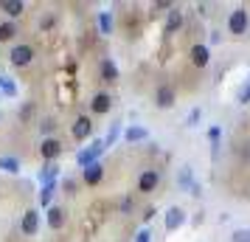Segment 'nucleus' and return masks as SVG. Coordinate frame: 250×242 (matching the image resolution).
Returning <instances> with one entry per match:
<instances>
[{
    "label": "nucleus",
    "mask_w": 250,
    "mask_h": 242,
    "mask_svg": "<svg viewBox=\"0 0 250 242\" xmlns=\"http://www.w3.org/2000/svg\"><path fill=\"white\" fill-rule=\"evenodd\" d=\"M104 150H107V147H104V141H102V138H96L90 147H87V150H82V152H79V158H76V161H79V166L84 169V166H90V163H99V155H102Z\"/></svg>",
    "instance_id": "2"
},
{
    "label": "nucleus",
    "mask_w": 250,
    "mask_h": 242,
    "mask_svg": "<svg viewBox=\"0 0 250 242\" xmlns=\"http://www.w3.org/2000/svg\"><path fill=\"white\" fill-rule=\"evenodd\" d=\"M0 169L9 175H17L20 172V161L17 158H12V155H0Z\"/></svg>",
    "instance_id": "18"
},
{
    "label": "nucleus",
    "mask_w": 250,
    "mask_h": 242,
    "mask_svg": "<svg viewBox=\"0 0 250 242\" xmlns=\"http://www.w3.org/2000/svg\"><path fill=\"white\" fill-rule=\"evenodd\" d=\"M40 130H42V135H45V138H51V132L57 130V121H54V118H42Z\"/></svg>",
    "instance_id": "25"
},
{
    "label": "nucleus",
    "mask_w": 250,
    "mask_h": 242,
    "mask_svg": "<svg viewBox=\"0 0 250 242\" xmlns=\"http://www.w3.org/2000/svg\"><path fill=\"white\" fill-rule=\"evenodd\" d=\"M0 93H6V96H17V85H14L12 76H0Z\"/></svg>",
    "instance_id": "23"
},
{
    "label": "nucleus",
    "mask_w": 250,
    "mask_h": 242,
    "mask_svg": "<svg viewBox=\"0 0 250 242\" xmlns=\"http://www.w3.org/2000/svg\"><path fill=\"white\" fill-rule=\"evenodd\" d=\"M186 222V211H183L180 206H171L169 211H166V220H163V228L166 231H177Z\"/></svg>",
    "instance_id": "7"
},
{
    "label": "nucleus",
    "mask_w": 250,
    "mask_h": 242,
    "mask_svg": "<svg viewBox=\"0 0 250 242\" xmlns=\"http://www.w3.org/2000/svg\"><path fill=\"white\" fill-rule=\"evenodd\" d=\"M17 37V23L14 20H6V23H0V43H9Z\"/></svg>",
    "instance_id": "17"
},
{
    "label": "nucleus",
    "mask_w": 250,
    "mask_h": 242,
    "mask_svg": "<svg viewBox=\"0 0 250 242\" xmlns=\"http://www.w3.org/2000/svg\"><path fill=\"white\" fill-rule=\"evenodd\" d=\"M230 242H250V231H248V228H239V231H233V237H230Z\"/></svg>",
    "instance_id": "26"
},
{
    "label": "nucleus",
    "mask_w": 250,
    "mask_h": 242,
    "mask_svg": "<svg viewBox=\"0 0 250 242\" xmlns=\"http://www.w3.org/2000/svg\"><path fill=\"white\" fill-rule=\"evenodd\" d=\"M59 175V166H54V163H45L42 169H40V180H42V186L54 183V177Z\"/></svg>",
    "instance_id": "19"
},
{
    "label": "nucleus",
    "mask_w": 250,
    "mask_h": 242,
    "mask_svg": "<svg viewBox=\"0 0 250 242\" xmlns=\"http://www.w3.org/2000/svg\"><path fill=\"white\" fill-rule=\"evenodd\" d=\"M51 200H54V183L42 186V192H40V206L51 208Z\"/></svg>",
    "instance_id": "24"
},
{
    "label": "nucleus",
    "mask_w": 250,
    "mask_h": 242,
    "mask_svg": "<svg viewBox=\"0 0 250 242\" xmlns=\"http://www.w3.org/2000/svg\"><path fill=\"white\" fill-rule=\"evenodd\" d=\"M102 177H104V166L102 163H90V166L82 169V180H84L87 186H99L102 183Z\"/></svg>",
    "instance_id": "9"
},
{
    "label": "nucleus",
    "mask_w": 250,
    "mask_h": 242,
    "mask_svg": "<svg viewBox=\"0 0 250 242\" xmlns=\"http://www.w3.org/2000/svg\"><path fill=\"white\" fill-rule=\"evenodd\" d=\"M197 118H200V110H191V115L186 118V124H188V127H194V124H197Z\"/></svg>",
    "instance_id": "30"
},
{
    "label": "nucleus",
    "mask_w": 250,
    "mask_h": 242,
    "mask_svg": "<svg viewBox=\"0 0 250 242\" xmlns=\"http://www.w3.org/2000/svg\"><path fill=\"white\" fill-rule=\"evenodd\" d=\"M158 183H160V175L155 169H146V172H141V177H138V192L149 195V192L158 189Z\"/></svg>",
    "instance_id": "6"
},
{
    "label": "nucleus",
    "mask_w": 250,
    "mask_h": 242,
    "mask_svg": "<svg viewBox=\"0 0 250 242\" xmlns=\"http://www.w3.org/2000/svg\"><path fill=\"white\" fill-rule=\"evenodd\" d=\"M110 107H113V99L107 96V93H96L93 96V102H90V110L96 115H104V113H110Z\"/></svg>",
    "instance_id": "12"
},
{
    "label": "nucleus",
    "mask_w": 250,
    "mask_h": 242,
    "mask_svg": "<svg viewBox=\"0 0 250 242\" xmlns=\"http://www.w3.org/2000/svg\"><path fill=\"white\" fill-rule=\"evenodd\" d=\"M180 28H183V12L171 6L169 17H166V28H163V31H166V34H174V31H180Z\"/></svg>",
    "instance_id": "13"
},
{
    "label": "nucleus",
    "mask_w": 250,
    "mask_h": 242,
    "mask_svg": "<svg viewBox=\"0 0 250 242\" xmlns=\"http://www.w3.org/2000/svg\"><path fill=\"white\" fill-rule=\"evenodd\" d=\"M158 9H171V3L169 0H160V3H155V12H158Z\"/></svg>",
    "instance_id": "35"
},
{
    "label": "nucleus",
    "mask_w": 250,
    "mask_h": 242,
    "mask_svg": "<svg viewBox=\"0 0 250 242\" xmlns=\"http://www.w3.org/2000/svg\"><path fill=\"white\" fill-rule=\"evenodd\" d=\"M208 138H211V141L219 138V127H211V130H208Z\"/></svg>",
    "instance_id": "34"
},
{
    "label": "nucleus",
    "mask_w": 250,
    "mask_h": 242,
    "mask_svg": "<svg viewBox=\"0 0 250 242\" xmlns=\"http://www.w3.org/2000/svg\"><path fill=\"white\" fill-rule=\"evenodd\" d=\"M118 132H121V127H118V124H113V130H110V135H107V141H104V147H107V144H113V141L118 138Z\"/></svg>",
    "instance_id": "28"
},
{
    "label": "nucleus",
    "mask_w": 250,
    "mask_h": 242,
    "mask_svg": "<svg viewBox=\"0 0 250 242\" xmlns=\"http://www.w3.org/2000/svg\"><path fill=\"white\" fill-rule=\"evenodd\" d=\"M0 9L9 14V17H20L25 12V3L23 0H0Z\"/></svg>",
    "instance_id": "15"
},
{
    "label": "nucleus",
    "mask_w": 250,
    "mask_h": 242,
    "mask_svg": "<svg viewBox=\"0 0 250 242\" xmlns=\"http://www.w3.org/2000/svg\"><path fill=\"white\" fill-rule=\"evenodd\" d=\"M248 25H250V20H248V12L245 9H233L230 12V17H228V31L230 34H245Z\"/></svg>",
    "instance_id": "3"
},
{
    "label": "nucleus",
    "mask_w": 250,
    "mask_h": 242,
    "mask_svg": "<svg viewBox=\"0 0 250 242\" xmlns=\"http://www.w3.org/2000/svg\"><path fill=\"white\" fill-rule=\"evenodd\" d=\"M99 28H102V34H113V14L110 12L99 14Z\"/></svg>",
    "instance_id": "22"
},
{
    "label": "nucleus",
    "mask_w": 250,
    "mask_h": 242,
    "mask_svg": "<svg viewBox=\"0 0 250 242\" xmlns=\"http://www.w3.org/2000/svg\"><path fill=\"white\" fill-rule=\"evenodd\" d=\"M118 79V68H115L113 59H104L102 62V82H115Z\"/></svg>",
    "instance_id": "16"
},
{
    "label": "nucleus",
    "mask_w": 250,
    "mask_h": 242,
    "mask_svg": "<svg viewBox=\"0 0 250 242\" xmlns=\"http://www.w3.org/2000/svg\"><path fill=\"white\" fill-rule=\"evenodd\" d=\"M45 214H48V228L59 231L62 225H65V211H62L59 206H51V208L45 211Z\"/></svg>",
    "instance_id": "14"
},
{
    "label": "nucleus",
    "mask_w": 250,
    "mask_h": 242,
    "mask_svg": "<svg viewBox=\"0 0 250 242\" xmlns=\"http://www.w3.org/2000/svg\"><path fill=\"white\" fill-rule=\"evenodd\" d=\"M146 130L144 127H126V132H124V141H129V144H135V141H146Z\"/></svg>",
    "instance_id": "20"
},
{
    "label": "nucleus",
    "mask_w": 250,
    "mask_h": 242,
    "mask_svg": "<svg viewBox=\"0 0 250 242\" xmlns=\"http://www.w3.org/2000/svg\"><path fill=\"white\" fill-rule=\"evenodd\" d=\"M65 192H68V195H73V192H76V180H65Z\"/></svg>",
    "instance_id": "31"
},
{
    "label": "nucleus",
    "mask_w": 250,
    "mask_h": 242,
    "mask_svg": "<svg viewBox=\"0 0 250 242\" xmlns=\"http://www.w3.org/2000/svg\"><path fill=\"white\" fill-rule=\"evenodd\" d=\"M14 68H28L31 62H34V48L28 45V43H20V45L12 48V54H9Z\"/></svg>",
    "instance_id": "1"
},
{
    "label": "nucleus",
    "mask_w": 250,
    "mask_h": 242,
    "mask_svg": "<svg viewBox=\"0 0 250 242\" xmlns=\"http://www.w3.org/2000/svg\"><path fill=\"white\" fill-rule=\"evenodd\" d=\"M149 240H152V231H149V228H141L135 234V242H149Z\"/></svg>",
    "instance_id": "27"
},
{
    "label": "nucleus",
    "mask_w": 250,
    "mask_h": 242,
    "mask_svg": "<svg viewBox=\"0 0 250 242\" xmlns=\"http://www.w3.org/2000/svg\"><path fill=\"white\" fill-rule=\"evenodd\" d=\"M188 57H191V62L197 65V68H205V65L211 62V48L203 45V43H197V45H191Z\"/></svg>",
    "instance_id": "8"
},
{
    "label": "nucleus",
    "mask_w": 250,
    "mask_h": 242,
    "mask_svg": "<svg viewBox=\"0 0 250 242\" xmlns=\"http://www.w3.org/2000/svg\"><path fill=\"white\" fill-rule=\"evenodd\" d=\"M59 152H62V144H59L57 138H45L42 144H40V155H42L45 161H54V158H59Z\"/></svg>",
    "instance_id": "11"
},
{
    "label": "nucleus",
    "mask_w": 250,
    "mask_h": 242,
    "mask_svg": "<svg viewBox=\"0 0 250 242\" xmlns=\"http://www.w3.org/2000/svg\"><path fill=\"white\" fill-rule=\"evenodd\" d=\"M129 208H132V200H129V197H124V200H121V211H129Z\"/></svg>",
    "instance_id": "33"
},
{
    "label": "nucleus",
    "mask_w": 250,
    "mask_h": 242,
    "mask_svg": "<svg viewBox=\"0 0 250 242\" xmlns=\"http://www.w3.org/2000/svg\"><path fill=\"white\" fill-rule=\"evenodd\" d=\"M31 113H34V104H25L23 110H20V118H23V121H28V118H31Z\"/></svg>",
    "instance_id": "29"
},
{
    "label": "nucleus",
    "mask_w": 250,
    "mask_h": 242,
    "mask_svg": "<svg viewBox=\"0 0 250 242\" xmlns=\"http://www.w3.org/2000/svg\"><path fill=\"white\" fill-rule=\"evenodd\" d=\"M20 231H23L25 237H34L37 231H40V211H37V208H28V211H23Z\"/></svg>",
    "instance_id": "4"
},
{
    "label": "nucleus",
    "mask_w": 250,
    "mask_h": 242,
    "mask_svg": "<svg viewBox=\"0 0 250 242\" xmlns=\"http://www.w3.org/2000/svg\"><path fill=\"white\" fill-rule=\"evenodd\" d=\"M177 183L183 186V189H194V175H191V166H183L180 169V175H177Z\"/></svg>",
    "instance_id": "21"
},
{
    "label": "nucleus",
    "mask_w": 250,
    "mask_h": 242,
    "mask_svg": "<svg viewBox=\"0 0 250 242\" xmlns=\"http://www.w3.org/2000/svg\"><path fill=\"white\" fill-rule=\"evenodd\" d=\"M155 104H158L160 110H169V107H174V90H171L169 85H160L158 90H155Z\"/></svg>",
    "instance_id": "10"
},
{
    "label": "nucleus",
    "mask_w": 250,
    "mask_h": 242,
    "mask_svg": "<svg viewBox=\"0 0 250 242\" xmlns=\"http://www.w3.org/2000/svg\"><path fill=\"white\" fill-rule=\"evenodd\" d=\"M239 102H242V104H245V102H250V85L245 88V90H242V96H239Z\"/></svg>",
    "instance_id": "32"
},
{
    "label": "nucleus",
    "mask_w": 250,
    "mask_h": 242,
    "mask_svg": "<svg viewBox=\"0 0 250 242\" xmlns=\"http://www.w3.org/2000/svg\"><path fill=\"white\" fill-rule=\"evenodd\" d=\"M70 132H73V138H76V141H87V138H90V135H93V121H90V115H79V118L73 121Z\"/></svg>",
    "instance_id": "5"
}]
</instances>
